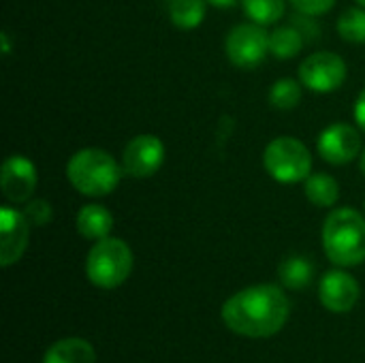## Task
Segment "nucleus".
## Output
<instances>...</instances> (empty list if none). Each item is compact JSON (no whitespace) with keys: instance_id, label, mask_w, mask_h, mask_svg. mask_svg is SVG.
<instances>
[{"instance_id":"nucleus-18","label":"nucleus","mask_w":365,"mask_h":363,"mask_svg":"<svg viewBox=\"0 0 365 363\" xmlns=\"http://www.w3.org/2000/svg\"><path fill=\"white\" fill-rule=\"evenodd\" d=\"M169 13L178 28L192 30L205 17V0H171Z\"/></svg>"},{"instance_id":"nucleus-16","label":"nucleus","mask_w":365,"mask_h":363,"mask_svg":"<svg viewBox=\"0 0 365 363\" xmlns=\"http://www.w3.org/2000/svg\"><path fill=\"white\" fill-rule=\"evenodd\" d=\"M304 47V32L297 26H282L269 34V51L278 60L295 58Z\"/></svg>"},{"instance_id":"nucleus-20","label":"nucleus","mask_w":365,"mask_h":363,"mask_svg":"<svg viewBox=\"0 0 365 363\" xmlns=\"http://www.w3.org/2000/svg\"><path fill=\"white\" fill-rule=\"evenodd\" d=\"M302 101V86L295 79H278L269 90V103L276 109H295Z\"/></svg>"},{"instance_id":"nucleus-3","label":"nucleus","mask_w":365,"mask_h":363,"mask_svg":"<svg viewBox=\"0 0 365 363\" xmlns=\"http://www.w3.org/2000/svg\"><path fill=\"white\" fill-rule=\"evenodd\" d=\"M66 178L73 188L86 197H105L120 184L122 171L118 160L98 148H86L71 156Z\"/></svg>"},{"instance_id":"nucleus-24","label":"nucleus","mask_w":365,"mask_h":363,"mask_svg":"<svg viewBox=\"0 0 365 363\" xmlns=\"http://www.w3.org/2000/svg\"><path fill=\"white\" fill-rule=\"evenodd\" d=\"M355 122L361 126V131L365 133V88L361 90V94L357 96V103H355Z\"/></svg>"},{"instance_id":"nucleus-5","label":"nucleus","mask_w":365,"mask_h":363,"mask_svg":"<svg viewBox=\"0 0 365 363\" xmlns=\"http://www.w3.org/2000/svg\"><path fill=\"white\" fill-rule=\"evenodd\" d=\"M263 165L276 182L297 184L308 180L312 169V156L299 139L278 137L265 148Z\"/></svg>"},{"instance_id":"nucleus-14","label":"nucleus","mask_w":365,"mask_h":363,"mask_svg":"<svg viewBox=\"0 0 365 363\" xmlns=\"http://www.w3.org/2000/svg\"><path fill=\"white\" fill-rule=\"evenodd\" d=\"M96 353L90 342L81 338H66L51 344L43 357V363H94Z\"/></svg>"},{"instance_id":"nucleus-11","label":"nucleus","mask_w":365,"mask_h":363,"mask_svg":"<svg viewBox=\"0 0 365 363\" xmlns=\"http://www.w3.org/2000/svg\"><path fill=\"white\" fill-rule=\"evenodd\" d=\"M0 186L9 201L24 203L32 197L36 188V167L26 156H9L2 165Z\"/></svg>"},{"instance_id":"nucleus-8","label":"nucleus","mask_w":365,"mask_h":363,"mask_svg":"<svg viewBox=\"0 0 365 363\" xmlns=\"http://www.w3.org/2000/svg\"><path fill=\"white\" fill-rule=\"evenodd\" d=\"M165 160V145L156 135H137L135 139L128 141L122 163H124V173L130 178H150L154 175Z\"/></svg>"},{"instance_id":"nucleus-26","label":"nucleus","mask_w":365,"mask_h":363,"mask_svg":"<svg viewBox=\"0 0 365 363\" xmlns=\"http://www.w3.org/2000/svg\"><path fill=\"white\" fill-rule=\"evenodd\" d=\"M0 39H2V43H4V56H6V53L11 51V47H9V34L4 32V34H2Z\"/></svg>"},{"instance_id":"nucleus-15","label":"nucleus","mask_w":365,"mask_h":363,"mask_svg":"<svg viewBox=\"0 0 365 363\" xmlns=\"http://www.w3.org/2000/svg\"><path fill=\"white\" fill-rule=\"evenodd\" d=\"M304 193L306 197L319 205V208H331L338 203L340 197V186L338 182L327 175V173H312L308 175V180L304 182Z\"/></svg>"},{"instance_id":"nucleus-23","label":"nucleus","mask_w":365,"mask_h":363,"mask_svg":"<svg viewBox=\"0 0 365 363\" xmlns=\"http://www.w3.org/2000/svg\"><path fill=\"white\" fill-rule=\"evenodd\" d=\"M336 0H291V4L304 15H323L334 6Z\"/></svg>"},{"instance_id":"nucleus-6","label":"nucleus","mask_w":365,"mask_h":363,"mask_svg":"<svg viewBox=\"0 0 365 363\" xmlns=\"http://www.w3.org/2000/svg\"><path fill=\"white\" fill-rule=\"evenodd\" d=\"M227 56L240 68L259 66L269 51V34L261 24H240L227 36Z\"/></svg>"},{"instance_id":"nucleus-28","label":"nucleus","mask_w":365,"mask_h":363,"mask_svg":"<svg viewBox=\"0 0 365 363\" xmlns=\"http://www.w3.org/2000/svg\"><path fill=\"white\" fill-rule=\"evenodd\" d=\"M357 2H359V4H361V6H365V0H357Z\"/></svg>"},{"instance_id":"nucleus-12","label":"nucleus","mask_w":365,"mask_h":363,"mask_svg":"<svg viewBox=\"0 0 365 363\" xmlns=\"http://www.w3.org/2000/svg\"><path fill=\"white\" fill-rule=\"evenodd\" d=\"M319 297L327 310L349 312L359 302V285L351 274L342 270H334L323 276L319 285Z\"/></svg>"},{"instance_id":"nucleus-9","label":"nucleus","mask_w":365,"mask_h":363,"mask_svg":"<svg viewBox=\"0 0 365 363\" xmlns=\"http://www.w3.org/2000/svg\"><path fill=\"white\" fill-rule=\"evenodd\" d=\"M361 137L351 124H331L319 135V154L329 165H346L359 156Z\"/></svg>"},{"instance_id":"nucleus-4","label":"nucleus","mask_w":365,"mask_h":363,"mask_svg":"<svg viewBox=\"0 0 365 363\" xmlns=\"http://www.w3.org/2000/svg\"><path fill=\"white\" fill-rule=\"evenodd\" d=\"M133 270V252L126 242L118 237H105L94 244L86 259V274L98 289L120 287Z\"/></svg>"},{"instance_id":"nucleus-10","label":"nucleus","mask_w":365,"mask_h":363,"mask_svg":"<svg viewBox=\"0 0 365 363\" xmlns=\"http://www.w3.org/2000/svg\"><path fill=\"white\" fill-rule=\"evenodd\" d=\"M30 223L24 212H17L11 205H2L0 210V263L2 267L13 265L21 259L28 246Z\"/></svg>"},{"instance_id":"nucleus-1","label":"nucleus","mask_w":365,"mask_h":363,"mask_svg":"<svg viewBox=\"0 0 365 363\" xmlns=\"http://www.w3.org/2000/svg\"><path fill=\"white\" fill-rule=\"evenodd\" d=\"M291 312V304L282 289L274 285L248 287L222 306L227 327L246 338H269L278 334Z\"/></svg>"},{"instance_id":"nucleus-22","label":"nucleus","mask_w":365,"mask_h":363,"mask_svg":"<svg viewBox=\"0 0 365 363\" xmlns=\"http://www.w3.org/2000/svg\"><path fill=\"white\" fill-rule=\"evenodd\" d=\"M24 214H26L28 223H30V225H34V227H45V225L51 220V216H53V212H51V205H49L45 199H34V201H28V205H26Z\"/></svg>"},{"instance_id":"nucleus-2","label":"nucleus","mask_w":365,"mask_h":363,"mask_svg":"<svg viewBox=\"0 0 365 363\" xmlns=\"http://www.w3.org/2000/svg\"><path fill=\"white\" fill-rule=\"evenodd\" d=\"M323 248L340 267L359 265L365 259V220L351 208L334 210L323 225Z\"/></svg>"},{"instance_id":"nucleus-25","label":"nucleus","mask_w":365,"mask_h":363,"mask_svg":"<svg viewBox=\"0 0 365 363\" xmlns=\"http://www.w3.org/2000/svg\"><path fill=\"white\" fill-rule=\"evenodd\" d=\"M210 4H214V6H218V9H229V6H233L237 0H207Z\"/></svg>"},{"instance_id":"nucleus-13","label":"nucleus","mask_w":365,"mask_h":363,"mask_svg":"<svg viewBox=\"0 0 365 363\" xmlns=\"http://www.w3.org/2000/svg\"><path fill=\"white\" fill-rule=\"evenodd\" d=\"M113 229V216L109 214L107 208L103 205H96V203H90V205H83L77 214V231L81 237L86 240H105L109 237Z\"/></svg>"},{"instance_id":"nucleus-19","label":"nucleus","mask_w":365,"mask_h":363,"mask_svg":"<svg viewBox=\"0 0 365 363\" xmlns=\"http://www.w3.org/2000/svg\"><path fill=\"white\" fill-rule=\"evenodd\" d=\"M246 15L261 26H269L276 24L278 19H282L284 15V0H242Z\"/></svg>"},{"instance_id":"nucleus-7","label":"nucleus","mask_w":365,"mask_h":363,"mask_svg":"<svg viewBox=\"0 0 365 363\" xmlns=\"http://www.w3.org/2000/svg\"><path fill=\"white\" fill-rule=\"evenodd\" d=\"M299 79L312 92H319V94L334 92L346 79V62L334 51L312 53L302 62Z\"/></svg>"},{"instance_id":"nucleus-17","label":"nucleus","mask_w":365,"mask_h":363,"mask_svg":"<svg viewBox=\"0 0 365 363\" xmlns=\"http://www.w3.org/2000/svg\"><path fill=\"white\" fill-rule=\"evenodd\" d=\"M280 280L287 289H306L312 282L314 265L306 257H289L280 263Z\"/></svg>"},{"instance_id":"nucleus-27","label":"nucleus","mask_w":365,"mask_h":363,"mask_svg":"<svg viewBox=\"0 0 365 363\" xmlns=\"http://www.w3.org/2000/svg\"><path fill=\"white\" fill-rule=\"evenodd\" d=\"M359 167H361V173L365 175V152L361 154V163H359Z\"/></svg>"},{"instance_id":"nucleus-21","label":"nucleus","mask_w":365,"mask_h":363,"mask_svg":"<svg viewBox=\"0 0 365 363\" xmlns=\"http://www.w3.org/2000/svg\"><path fill=\"white\" fill-rule=\"evenodd\" d=\"M338 32L344 41L365 43V11L364 9H346L338 19Z\"/></svg>"}]
</instances>
